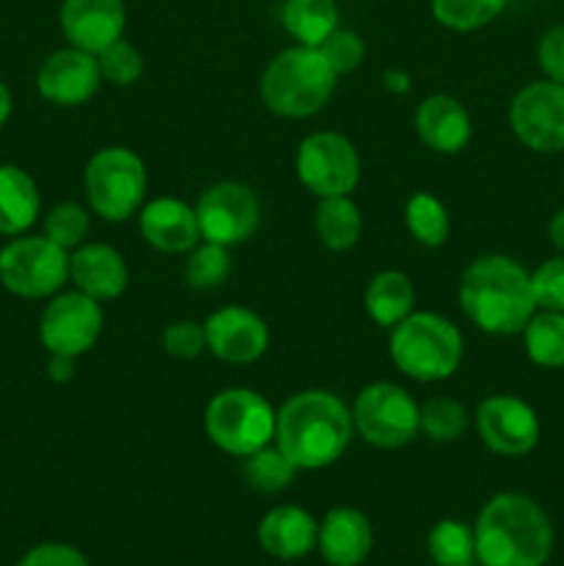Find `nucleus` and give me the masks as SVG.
<instances>
[{
  "label": "nucleus",
  "instance_id": "obj_1",
  "mask_svg": "<svg viewBox=\"0 0 564 566\" xmlns=\"http://www.w3.org/2000/svg\"><path fill=\"white\" fill-rule=\"evenodd\" d=\"M459 304L476 329L495 337L520 335L536 313L531 271L506 254H481L462 271Z\"/></svg>",
  "mask_w": 564,
  "mask_h": 566
},
{
  "label": "nucleus",
  "instance_id": "obj_2",
  "mask_svg": "<svg viewBox=\"0 0 564 566\" xmlns=\"http://www.w3.org/2000/svg\"><path fill=\"white\" fill-rule=\"evenodd\" d=\"M352 437V409L330 390H302L276 409L274 446L299 470L335 464L346 453Z\"/></svg>",
  "mask_w": 564,
  "mask_h": 566
},
{
  "label": "nucleus",
  "instance_id": "obj_3",
  "mask_svg": "<svg viewBox=\"0 0 564 566\" xmlns=\"http://www.w3.org/2000/svg\"><path fill=\"white\" fill-rule=\"evenodd\" d=\"M481 566H545L553 551V525L536 501L520 492L490 497L473 525Z\"/></svg>",
  "mask_w": 564,
  "mask_h": 566
},
{
  "label": "nucleus",
  "instance_id": "obj_4",
  "mask_svg": "<svg viewBox=\"0 0 564 566\" xmlns=\"http://www.w3.org/2000/svg\"><path fill=\"white\" fill-rule=\"evenodd\" d=\"M335 86L337 75L321 50L293 44L269 61L260 77V99L282 119H307L324 111Z\"/></svg>",
  "mask_w": 564,
  "mask_h": 566
},
{
  "label": "nucleus",
  "instance_id": "obj_5",
  "mask_svg": "<svg viewBox=\"0 0 564 566\" xmlns=\"http://www.w3.org/2000/svg\"><path fill=\"white\" fill-rule=\"evenodd\" d=\"M462 332L446 315L415 310L390 329V359L415 381L451 379L462 365Z\"/></svg>",
  "mask_w": 564,
  "mask_h": 566
},
{
  "label": "nucleus",
  "instance_id": "obj_6",
  "mask_svg": "<svg viewBox=\"0 0 564 566\" xmlns=\"http://www.w3.org/2000/svg\"><path fill=\"white\" fill-rule=\"evenodd\" d=\"M202 423L219 451L247 459L274 442L276 409L249 387H227L210 398Z\"/></svg>",
  "mask_w": 564,
  "mask_h": 566
},
{
  "label": "nucleus",
  "instance_id": "obj_7",
  "mask_svg": "<svg viewBox=\"0 0 564 566\" xmlns=\"http://www.w3.org/2000/svg\"><path fill=\"white\" fill-rule=\"evenodd\" d=\"M86 202L103 221H127L147 197V166L133 149L103 147L88 158L83 171Z\"/></svg>",
  "mask_w": 564,
  "mask_h": 566
},
{
  "label": "nucleus",
  "instance_id": "obj_8",
  "mask_svg": "<svg viewBox=\"0 0 564 566\" xmlns=\"http://www.w3.org/2000/svg\"><path fill=\"white\" fill-rule=\"evenodd\" d=\"M354 434L379 451H398L420 434V403L393 381H374L352 403Z\"/></svg>",
  "mask_w": 564,
  "mask_h": 566
},
{
  "label": "nucleus",
  "instance_id": "obj_9",
  "mask_svg": "<svg viewBox=\"0 0 564 566\" xmlns=\"http://www.w3.org/2000/svg\"><path fill=\"white\" fill-rule=\"evenodd\" d=\"M70 282V252L44 235H17L0 249V285L20 298H50Z\"/></svg>",
  "mask_w": 564,
  "mask_h": 566
},
{
  "label": "nucleus",
  "instance_id": "obj_10",
  "mask_svg": "<svg viewBox=\"0 0 564 566\" xmlns=\"http://www.w3.org/2000/svg\"><path fill=\"white\" fill-rule=\"evenodd\" d=\"M296 177L318 199L348 197L359 182L357 147L343 133L318 130L302 138L296 149Z\"/></svg>",
  "mask_w": 564,
  "mask_h": 566
},
{
  "label": "nucleus",
  "instance_id": "obj_11",
  "mask_svg": "<svg viewBox=\"0 0 564 566\" xmlns=\"http://www.w3.org/2000/svg\"><path fill=\"white\" fill-rule=\"evenodd\" d=\"M509 127L525 149L556 155L564 149V86L547 77L525 83L509 103Z\"/></svg>",
  "mask_w": 564,
  "mask_h": 566
},
{
  "label": "nucleus",
  "instance_id": "obj_12",
  "mask_svg": "<svg viewBox=\"0 0 564 566\" xmlns=\"http://www.w3.org/2000/svg\"><path fill=\"white\" fill-rule=\"evenodd\" d=\"M103 326V304L94 302L92 296L81 291L55 293L39 318V340L48 348V354L77 359L97 346Z\"/></svg>",
  "mask_w": 564,
  "mask_h": 566
},
{
  "label": "nucleus",
  "instance_id": "obj_13",
  "mask_svg": "<svg viewBox=\"0 0 564 566\" xmlns=\"http://www.w3.org/2000/svg\"><path fill=\"white\" fill-rule=\"evenodd\" d=\"M194 210L202 241L227 249L247 243L260 227V199L247 182L221 180L205 188Z\"/></svg>",
  "mask_w": 564,
  "mask_h": 566
},
{
  "label": "nucleus",
  "instance_id": "obj_14",
  "mask_svg": "<svg viewBox=\"0 0 564 566\" xmlns=\"http://www.w3.org/2000/svg\"><path fill=\"white\" fill-rule=\"evenodd\" d=\"M476 434L492 453L506 459L529 457L542 437V423L529 401L509 392L487 396L473 415Z\"/></svg>",
  "mask_w": 564,
  "mask_h": 566
},
{
  "label": "nucleus",
  "instance_id": "obj_15",
  "mask_svg": "<svg viewBox=\"0 0 564 566\" xmlns=\"http://www.w3.org/2000/svg\"><path fill=\"white\" fill-rule=\"evenodd\" d=\"M205 337L208 352L230 365L258 363L271 343L265 321L243 304H227L210 313L205 321Z\"/></svg>",
  "mask_w": 564,
  "mask_h": 566
},
{
  "label": "nucleus",
  "instance_id": "obj_16",
  "mask_svg": "<svg viewBox=\"0 0 564 566\" xmlns=\"http://www.w3.org/2000/svg\"><path fill=\"white\" fill-rule=\"evenodd\" d=\"M100 83H103V75H100L97 55L72 48V44L53 50L36 72V92L59 108L88 103L97 94Z\"/></svg>",
  "mask_w": 564,
  "mask_h": 566
},
{
  "label": "nucleus",
  "instance_id": "obj_17",
  "mask_svg": "<svg viewBox=\"0 0 564 566\" xmlns=\"http://www.w3.org/2000/svg\"><path fill=\"white\" fill-rule=\"evenodd\" d=\"M59 22L72 48L97 55L125 36V0H64Z\"/></svg>",
  "mask_w": 564,
  "mask_h": 566
},
{
  "label": "nucleus",
  "instance_id": "obj_18",
  "mask_svg": "<svg viewBox=\"0 0 564 566\" xmlns=\"http://www.w3.org/2000/svg\"><path fill=\"white\" fill-rule=\"evenodd\" d=\"M138 232L164 254H188L202 241L197 210L177 197H155L144 202L138 210Z\"/></svg>",
  "mask_w": 564,
  "mask_h": 566
},
{
  "label": "nucleus",
  "instance_id": "obj_19",
  "mask_svg": "<svg viewBox=\"0 0 564 566\" xmlns=\"http://www.w3.org/2000/svg\"><path fill=\"white\" fill-rule=\"evenodd\" d=\"M70 282L75 291L105 304L127 291V263L108 243H81L70 252Z\"/></svg>",
  "mask_w": 564,
  "mask_h": 566
},
{
  "label": "nucleus",
  "instance_id": "obj_20",
  "mask_svg": "<svg viewBox=\"0 0 564 566\" xmlns=\"http://www.w3.org/2000/svg\"><path fill=\"white\" fill-rule=\"evenodd\" d=\"M415 133L431 153L457 155L470 144L473 122L457 97L431 94L415 111Z\"/></svg>",
  "mask_w": 564,
  "mask_h": 566
},
{
  "label": "nucleus",
  "instance_id": "obj_21",
  "mask_svg": "<svg viewBox=\"0 0 564 566\" xmlns=\"http://www.w3.org/2000/svg\"><path fill=\"white\" fill-rule=\"evenodd\" d=\"M315 547L330 566H359L370 556L374 528L363 512L352 506H337L321 520Z\"/></svg>",
  "mask_w": 564,
  "mask_h": 566
},
{
  "label": "nucleus",
  "instance_id": "obj_22",
  "mask_svg": "<svg viewBox=\"0 0 564 566\" xmlns=\"http://www.w3.org/2000/svg\"><path fill=\"white\" fill-rule=\"evenodd\" d=\"M258 539L269 556L293 562L318 545V523L299 506H276L260 520Z\"/></svg>",
  "mask_w": 564,
  "mask_h": 566
},
{
  "label": "nucleus",
  "instance_id": "obj_23",
  "mask_svg": "<svg viewBox=\"0 0 564 566\" xmlns=\"http://www.w3.org/2000/svg\"><path fill=\"white\" fill-rule=\"evenodd\" d=\"M42 197L39 186L25 169L14 164H0V235H25L39 219Z\"/></svg>",
  "mask_w": 564,
  "mask_h": 566
},
{
  "label": "nucleus",
  "instance_id": "obj_24",
  "mask_svg": "<svg viewBox=\"0 0 564 566\" xmlns=\"http://www.w3.org/2000/svg\"><path fill=\"white\" fill-rule=\"evenodd\" d=\"M365 313L376 326L393 329L415 313V285L404 271H379L365 287Z\"/></svg>",
  "mask_w": 564,
  "mask_h": 566
},
{
  "label": "nucleus",
  "instance_id": "obj_25",
  "mask_svg": "<svg viewBox=\"0 0 564 566\" xmlns=\"http://www.w3.org/2000/svg\"><path fill=\"white\" fill-rule=\"evenodd\" d=\"M282 25L296 39V44L318 48L341 25V11L335 0H285Z\"/></svg>",
  "mask_w": 564,
  "mask_h": 566
},
{
  "label": "nucleus",
  "instance_id": "obj_26",
  "mask_svg": "<svg viewBox=\"0 0 564 566\" xmlns=\"http://www.w3.org/2000/svg\"><path fill=\"white\" fill-rule=\"evenodd\" d=\"M315 235L321 247L330 252H346L357 247L363 235V216L359 208L348 197H326L318 199L315 208Z\"/></svg>",
  "mask_w": 564,
  "mask_h": 566
},
{
  "label": "nucleus",
  "instance_id": "obj_27",
  "mask_svg": "<svg viewBox=\"0 0 564 566\" xmlns=\"http://www.w3.org/2000/svg\"><path fill=\"white\" fill-rule=\"evenodd\" d=\"M520 335H523L525 357H529L536 368H564V313L536 310Z\"/></svg>",
  "mask_w": 564,
  "mask_h": 566
},
{
  "label": "nucleus",
  "instance_id": "obj_28",
  "mask_svg": "<svg viewBox=\"0 0 564 566\" xmlns=\"http://www.w3.org/2000/svg\"><path fill=\"white\" fill-rule=\"evenodd\" d=\"M404 224L407 232L426 249H437L451 235V219L448 210L435 193L418 191L404 205Z\"/></svg>",
  "mask_w": 564,
  "mask_h": 566
},
{
  "label": "nucleus",
  "instance_id": "obj_29",
  "mask_svg": "<svg viewBox=\"0 0 564 566\" xmlns=\"http://www.w3.org/2000/svg\"><path fill=\"white\" fill-rule=\"evenodd\" d=\"M296 464L274 442L243 459V479L260 495H276V492L288 490L293 484V479H296Z\"/></svg>",
  "mask_w": 564,
  "mask_h": 566
},
{
  "label": "nucleus",
  "instance_id": "obj_30",
  "mask_svg": "<svg viewBox=\"0 0 564 566\" xmlns=\"http://www.w3.org/2000/svg\"><path fill=\"white\" fill-rule=\"evenodd\" d=\"M232 274L230 249L221 243L199 241L197 247L188 252L186 265H182V280L191 291H216L224 285Z\"/></svg>",
  "mask_w": 564,
  "mask_h": 566
},
{
  "label": "nucleus",
  "instance_id": "obj_31",
  "mask_svg": "<svg viewBox=\"0 0 564 566\" xmlns=\"http://www.w3.org/2000/svg\"><path fill=\"white\" fill-rule=\"evenodd\" d=\"M431 17L448 31L470 33L490 25L503 9L506 0H429Z\"/></svg>",
  "mask_w": 564,
  "mask_h": 566
},
{
  "label": "nucleus",
  "instance_id": "obj_32",
  "mask_svg": "<svg viewBox=\"0 0 564 566\" xmlns=\"http://www.w3.org/2000/svg\"><path fill=\"white\" fill-rule=\"evenodd\" d=\"M429 547L431 562L437 566H459V564H473L476 562V536L473 528L457 520H442L435 528L429 531Z\"/></svg>",
  "mask_w": 564,
  "mask_h": 566
},
{
  "label": "nucleus",
  "instance_id": "obj_33",
  "mask_svg": "<svg viewBox=\"0 0 564 566\" xmlns=\"http://www.w3.org/2000/svg\"><path fill=\"white\" fill-rule=\"evenodd\" d=\"M470 415L457 398H429L420 407V434L431 442H457L468 431Z\"/></svg>",
  "mask_w": 564,
  "mask_h": 566
},
{
  "label": "nucleus",
  "instance_id": "obj_34",
  "mask_svg": "<svg viewBox=\"0 0 564 566\" xmlns=\"http://www.w3.org/2000/svg\"><path fill=\"white\" fill-rule=\"evenodd\" d=\"M44 238L59 243L61 249L72 252L81 243H86L88 235V210L77 202H61L44 216Z\"/></svg>",
  "mask_w": 564,
  "mask_h": 566
},
{
  "label": "nucleus",
  "instance_id": "obj_35",
  "mask_svg": "<svg viewBox=\"0 0 564 566\" xmlns=\"http://www.w3.org/2000/svg\"><path fill=\"white\" fill-rule=\"evenodd\" d=\"M97 64H100V75H103V81L119 88L133 86V83L142 81L144 75L142 53H138L136 44L127 42L125 36H122L119 42L108 44L103 53H97Z\"/></svg>",
  "mask_w": 564,
  "mask_h": 566
},
{
  "label": "nucleus",
  "instance_id": "obj_36",
  "mask_svg": "<svg viewBox=\"0 0 564 566\" xmlns=\"http://www.w3.org/2000/svg\"><path fill=\"white\" fill-rule=\"evenodd\" d=\"M321 55L326 59V64L335 70V75H348V72L357 70L365 61V42L357 31H348V28L337 25L324 42L318 44Z\"/></svg>",
  "mask_w": 564,
  "mask_h": 566
},
{
  "label": "nucleus",
  "instance_id": "obj_37",
  "mask_svg": "<svg viewBox=\"0 0 564 566\" xmlns=\"http://www.w3.org/2000/svg\"><path fill=\"white\" fill-rule=\"evenodd\" d=\"M536 310L564 313V254H553L531 271Z\"/></svg>",
  "mask_w": 564,
  "mask_h": 566
},
{
  "label": "nucleus",
  "instance_id": "obj_38",
  "mask_svg": "<svg viewBox=\"0 0 564 566\" xmlns=\"http://www.w3.org/2000/svg\"><path fill=\"white\" fill-rule=\"evenodd\" d=\"M164 352L175 359H197L199 354L208 352V337H205V324L197 321H175L160 335Z\"/></svg>",
  "mask_w": 564,
  "mask_h": 566
},
{
  "label": "nucleus",
  "instance_id": "obj_39",
  "mask_svg": "<svg viewBox=\"0 0 564 566\" xmlns=\"http://www.w3.org/2000/svg\"><path fill=\"white\" fill-rule=\"evenodd\" d=\"M536 64L542 75L564 86V22L551 25L536 44Z\"/></svg>",
  "mask_w": 564,
  "mask_h": 566
},
{
  "label": "nucleus",
  "instance_id": "obj_40",
  "mask_svg": "<svg viewBox=\"0 0 564 566\" xmlns=\"http://www.w3.org/2000/svg\"><path fill=\"white\" fill-rule=\"evenodd\" d=\"M17 566H88V562L72 545L48 542V545H36L33 551H28Z\"/></svg>",
  "mask_w": 564,
  "mask_h": 566
},
{
  "label": "nucleus",
  "instance_id": "obj_41",
  "mask_svg": "<svg viewBox=\"0 0 564 566\" xmlns=\"http://www.w3.org/2000/svg\"><path fill=\"white\" fill-rule=\"evenodd\" d=\"M48 376L53 381H70L75 376V357H64V354H50Z\"/></svg>",
  "mask_w": 564,
  "mask_h": 566
},
{
  "label": "nucleus",
  "instance_id": "obj_42",
  "mask_svg": "<svg viewBox=\"0 0 564 566\" xmlns=\"http://www.w3.org/2000/svg\"><path fill=\"white\" fill-rule=\"evenodd\" d=\"M547 238H551L553 249H556L558 254H564V208H558L556 213L551 216V221H547Z\"/></svg>",
  "mask_w": 564,
  "mask_h": 566
},
{
  "label": "nucleus",
  "instance_id": "obj_43",
  "mask_svg": "<svg viewBox=\"0 0 564 566\" xmlns=\"http://www.w3.org/2000/svg\"><path fill=\"white\" fill-rule=\"evenodd\" d=\"M382 81H385L387 92H393V94H407L409 92V75H407V72L387 70Z\"/></svg>",
  "mask_w": 564,
  "mask_h": 566
},
{
  "label": "nucleus",
  "instance_id": "obj_44",
  "mask_svg": "<svg viewBox=\"0 0 564 566\" xmlns=\"http://www.w3.org/2000/svg\"><path fill=\"white\" fill-rule=\"evenodd\" d=\"M11 111H14V99H11L9 86L0 81V127L11 119Z\"/></svg>",
  "mask_w": 564,
  "mask_h": 566
},
{
  "label": "nucleus",
  "instance_id": "obj_45",
  "mask_svg": "<svg viewBox=\"0 0 564 566\" xmlns=\"http://www.w3.org/2000/svg\"><path fill=\"white\" fill-rule=\"evenodd\" d=\"M459 566H481V564H459Z\"/></svg>",
  "mask_w": 564,
  "mask_h": 566
}]
</instances>
